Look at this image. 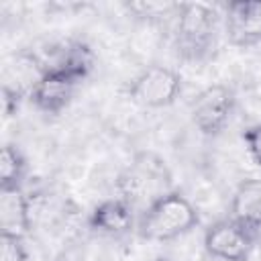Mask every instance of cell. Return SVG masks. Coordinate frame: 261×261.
Instances as JSON below:
<instances>
[{
  "label": "cell",
  "mask_w": 261,
  "mask_h": 261,
  "mask_svg": "<svg viewBox=\"0 0 261 261\" xmlns=\"http://www.w3.org/2000/svg\"><path fill=\"white\" fill-rule=\"evenodd\" d=\"M49 65L33 49H18L2 61V108L4 116L12 118L35 86L41 82Z\"/></svg>",
  "instance_id": "277c9868"
},
{
  "label": "cell",
  "mask_w": 261,
  "mask_h": 261,
  "mask_svg": "<svg viewBox=\"0 0 261 261\" xmlns=\"http://www.w3.org/2000/svg\"><path fill=\"white\" fill-rule=\"evenodd\" d=\"M173 190V175L163 157L153 151L137 153L116 177V194L133 206L137 216L157 198Z\"/></svg>",
  "instance_id": "7a4b0ae2"
},
{
  "label": "cell",
  "mask_w": 261,
  "mask_h": 261,
  "mask_svg": "<svg viewBox=\"0 0 261 261\" xmlns=\"http://www.w3.org/2000/svg\"><path fill=\"white\" fill-rule=\"evenodd\" d=\"M80 88L77 82L61 73L59 69L49 67L41 82L35 86V90L29 96V102L39 110L41 114L47 116H59L73 100L75 90Z\"/></svg>",
  "instance_id": "9c48e42d"
},
{
  "label": "cell",
  "mask_w": 261,
  "mask_h": 261,
  "mask_svg": "<svg viewBox=\"0 0 261 261\" xmlns=\"http://www.w3.org/2000/svg\"><path fill=\"white\" fill-rule=\"evenodd\" d=\"M0 261H29L24 237L0 232Z\"/></svg>",
  "instance_id": "2e32d148"
},
{
  "label": "cell",
  "mask_w": 261,
  "mask_h": 261,
  "mask_svg": "<svg viewBox=\"0 0 261 261\" xmlns=\"http://www.w3.org/2000/svg\"><path fill=\"white\" fill-rule=\"evenodd\" d=\"M222 14L204 2H179L173 20V47L179 59L190 63L206 61L218 49Z\"/></svg>",
  "instance_id": "6da1fadb"
},
{
  "label": "cell",
  "mask_w": 261,
  "mask_h": 261,
  "mask_svg": "<svg viewBox=\"0 0 261 261\" xmlns=\"http://www.w3.org/2000/svg\"><path fill=\"white\" fill-rule=\"evenodd\" d=\"M257 230L234 220L232 216L212 222L204 230V249L218 261H249L255 251Z\"/></svg>",
  "instance_id": "52a82bcc"
},
{
  "label": "cell",
  "mask_w": 261,
  "mask_h": 261,
  "mask_svg": "<svg viewBox=\"0 0 261 261\" xmlns=\"http://www.w3.org/2000/svg\"><path fill=\"white\" fill-rule=\"evenodd\" d=\"M124 8L139 20L159 24L165 20H175L179 2H126Z\"/></svg>",
  "instance_id": "9a60e30c"
},
{
  "label": "cell",
  "mask_w": 261,
  "mask_h": 261,
  "mask_svg": "<svg viewBox=\"0 0 261 261\" xmlns=\"http://www.w3.org/2000/svg\"><path fill=\"white\" fill-rule=\"evenodd\" d=\"M49 67L59 69L61 73H65L67 77H71L82 86V82H86L96 67V53L86 41L73 39L67 41L57 51V57L49 63Z\"/></svg>",
  "instance_id": "7c38bea8"
},
{
  "label": "cell",
  "mask_w": 261,
  "mask_h": 261,
  "mask_svg": "<svg viewBox=\"0 0 261 261\" xmlns=\"http://www.w3.org/2000/svg\"><path fill=\"white\" fill-rule=\"evenodd\" d=\"M230 216L253 230L261 228V179L251 177L237 186L230 198Z\"/></svg>",
  "instance_id": "4fadbf2b"
},
{
  "label": "cell",
  "mask_w": 261,
  "mask_h": 261,
  "mask_svg": "<svg viewBox=\"0 0 261 261\" xmlns=\"http://www.w3.org/2000/svg\"><path fill=\"white\" fill-rule=\"evenodd\" d=\"M181 73L165 65H149L124 86V96L141 108H167L181 94Z\"/></svg>",
  "instance_id": "5b68a950"
},
{
  "label": "cell",
  "mask_w": 261,
  "mask_h": 261,
  "mask_svg": "<svg viewBox=\"0 0 261 261\" xmlns=\"http://www.w3.org/2000/svg\"><path fill=\"white\" fill-rule=\"evenodd\" d=\"M27 171H29V163L20 147L14 143H4L0 153V192L22 190Z\"/></svg>",
  "instance_id": "5bb4252c"
},
{
  "label": "cell",
  "mask_w": 261,
  "mask_h": 261,
  "mask_svg": "<svg viewBox=\"0 0 261 261\" xmlns=\"http://www.w3.org/2000/svg\"><path fill=\"white\" fill-rule=\"evenodd\" d=\"M222 31L232 47L249 49L261 43V0H232L224 6Z\"/></svg>",
  "instance_id": "ba28073f"
},
{
  "label": "cell",
  "mask_w": 261,
  "mask_h": 261,
  "mask_svg": "<svg viewBox=\"0 0 261 261\" xmlns=\"http://www.w3.org/2000/svg\"><path fill=\"white\" fill-rule=\"evenodd\" d=\"M137 212L130 204H126L122 198H106L98 202L92 212L88 214V228L96 234L104 237H126L133 230H137Z\"/></svg>",
  "instance_id": "30bf717a"
},
{
  "label": "cell",
  "mask_w": 261,
  "mask_h": 261,
  "mask_svg": "<svg viewBox=\"0 0 261 261\" xmlns=\"http://www.w3.org/2000/svg\"><path fill=\"white\" fill-rule=\"evenodd\" d=\"M200 224L198 208L177 190L157 198L137 218V234L151 243H167Z\"/></svg>",
  "instance_id": "3957f363"
},
{
  "label": "cell",
  "mask_w": 261,
  "mask_h": 261,
  "mask_svg": "<svg viewBox=\"0 0 261 261\" xmlns=\"http://www.w3.org/2000/svg\"><path fill=\"white\" fill-rule=\"evenodd\" d=\"M234 108V90L226 84H212L194 96V100L190 102V116L200 135L214 139L228 126Z\"/></svg>",
  "instance_id": "8992f818"
},
{
  "label": "cell",
  "mask_w": 261,
  "mask_h": 261,
  "mask_svg": "<svg viewBox=\"0 0 261 261\" xmlns=\"http://www.w3.org/2000/svg\"><path fill=\"white\" fill-rule=\"evenodd\" d=\"M0 232L24 239L33 232V202L24 188L0 192Z\"/></svg>",
  "instance_id": "8fae6325"
},
{
  "label": "cell",
  "mask_w": 261,
  "mask_h": 261,
  "mask_svg": "<svg viewBox=\"0 0 261 261\" xmlns=\"http://www.w3.org/2000/svg\"><path fill=\"white\" fill-rule=\"evenodd\" d=\"M241 137H243L247 155L251 157V161H253L255 165L261 167V122L247 126V128L243 130Z\"/></svg>",
  "instance_id": "e0dca14e"
}]
</instances>
